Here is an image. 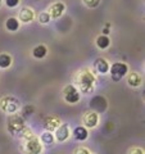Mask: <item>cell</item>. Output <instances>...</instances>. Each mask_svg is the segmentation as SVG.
<instances>
[{
  "label": "cell",
  "mask_w": 145,
  "mask_h": 154,
  "mask_svg": "<svg viewBox=\"0 0 145 154\" xmlns=\"http://www.w3.org/2000/svg\"><path fill=\"white\" fill-rule=\"evenodd\" d=\"M76 85L82 94H90L95 86V77L89 69H82L75 77Z\"/></svg>",
  "instance_id": "6da1fadb"
},
{
  "label": "cell",
  "mask_w": 145,
  "mask_h": 154,
  "mask_svg": "<svg viewBox=\"0 0 145 154\" xmlns=\"http://www.w3.org/2000/svg\"><path fill=\"white\" fill-rule=\"evenodd\" d=\"M7 127H8V131L11 134L17 135L26 127L25 118H23L22 116H19V114L13 113V114L9 116L8 119H7Z\"/></svg>",
  "instance_id": "7a4b0ae2"
},
{
  "label": "cell",
  "mask_w": 145,
  "mask_h": 154,
  "mask_svg": "<svg viewBox=\"0 0 145 154\" xmlns=\"http://www.w3.org/2000/svg\"><path fill=\"white\" fill-rule=\"evenodd\" d=\"M127 72H128V66L123 63V62H117V63H113L112 67H109V73L114 82H118V81L122 80L127 75Z\"/></svg>",
  "instance_id": "3957f363"
},
{
  "label": "cell",
  "mask_w": 145,
  "mask_h": 154,
  "mask_svg": "<svg viewBox=\"0 0 145 154\" xmlns=\"http://www.w3.org/2000/svg\"><path fill=\"white\" fill-rule=\"evenodd\" d=\"M0 108H2L3 112L8 114H13L19 109V100L14 98V96H4L0 100Z\"/></svg>",
  "instance_id": "277c9868"
},
{
  "label": "cell",
  "mask_w": 145,
  "mask_h": 154,
  "mask_svg": "<svg viewBox=\"0 0 145 154\" xmlns=\"http://www.w3.org/2000/svg\"><path fill=\"white\" fill-rule=\"evenodd\" d=\"M42 150V145L40 139L36 136H30L25 140V153L26 154H40Z\"/></svg>",
  "instance_id": "5b68a950"
},
{
  "label": "cell",
  "mask_w": 145,
  "mask_h": 154,
  "mask_svg": "<svg viewBox=\"0 0 145 154\" xmlns=\"http://www.w3.org/2000/svg\"><path fill=\"white\" fill-rule=\"evenodd\" d=\"M63 98L67 103L75 104L80 100V91L73 85H67L63 89Z\"/></svg>",
  "instance_id": "8992f818"
},
{
  "label": "cell",
  "mask_w": 145,
  "mask_h": 154,
  "mask_svg": "<svg viewBox=\"0 0 145 154\" xmlns=\"http://www.w3.org/2000/svg\"><path fill=\"white\" fill-rule=\"evenodd\" d=\"M107 107H108L107 99H105L104 96H101V95H96L90 100V108L93 109V112H95V113L105 112Z\"/></svg>",
  "instance_id": "52a82bcc"
},
{
  "label": "cell",
  "mask_w": 145,
  "mask_h": 154,
  "mask_svg": "<svg viewBox=\"0 0 145 154\" xmlns=\"http://www.w3.org/2000/svg\"><path fill=\"white\" fill-rule=\"evenodd\" d=\"M82 122H84L85 127L94 128V127L98 126V122H99V116H98V113L93 112V110H89V112H85V114L82 116Z\"/></svg>",
  "instance_id": "ba28073f"
},
{
  "label": "cell",
  "mask_w": 145,
  "mask_h": 154,
  "mask_svg": "<svg viewBox=\"0 0 145 154\" xmlns=\"http://www.w3.org/2000/svg\"><path fill=\"white\" fill-rule=\"evenodd\" d=\"M69 134L71 132H69L68 125L67 123H60L55 130V134H54L55 137L54 139H57V141H59V143H63L69 137Z\"/></svg>",
  "instance_id": "9c48e42d"
},
{
  "label": "cell",
  "mask_w": 145,
  "mask_h": 154,
  "mask_svg": "<svg viewBox=\"0 0 145 154\" xmlns=\"http://www.w3.org/2000/svg\"><path fill=\"white\" fill-rule=\"evenodd\" d=\"M64 11H66V5L63 3H55V4H53V5L49 8V16H50V18H59L62 14L64 13Z\"/></svg>",
  "instance_id": "30bf717a"
},
{
  "label": "cell",
  "mask_w": 145,
  "mask_h": 154,
  "mask_svg": "<svg viewBox=\"0 0 145 154\" xmlns=\"http://www.w3.org/2000/svg\"><path fill=\"white\" fill-rule=\"evenodd\" d=\"M94 69L100 75H105L107 72H109V63L104 58H98L94 62Z\"/></svg>",
  "instance_id": "8fae6325"
},
{
  "label": "cell",
  "mask_w": 145,
  "mask_h": 154,
  "mask_svg": "<svg viewBox=\"0 0 145 154\" xmlns=\"http://www.w3.org/2000/svg\"><path fill=\"white\" fill-rule=\"evenodd\" d=\"M33 17H35V13H33V11L31 8H27V7L22 8L21 11H19V13H18V18H19L18 21H21L23 23L31 22L33 19Z\"/></svg>",
  "instance_id": "7c38bea8"
},
{
  "label": "cell",
  "mask_w": 145,
  "mask_h": 154,
  "mask_svg": "<svg viewBox=\"0 0 145 154\" xmlns=\"http://www.w3.org/2000/svg\"><path fill=\"white\" fill-rule=\"evenodd\" d=\"M60 123H62V122H60L59 118L55 117V116H51V117H48V118L45 119V122H44V128L46 130V131L53 132V131H55L57 127L59 126Z\"/></svg>",
  "instance_id": "4fadbf2b"
},
{
  "label": "cell",
  "mask_w": 145,
  "mask_h": 154,
  "mask_svg": "<svg viewBox=\"0 0 145 154\" xmlns=\"http://www.w3.org/2000/svg\"><path fill=\"white\" fill-rule=\"evenodd\" d=\"M72 135H73L75 140L77 141H85L86 139H88L89 136V132H88V128H86L85 126H77L73 128V132H72Z\"/></svg>",
  "instance_id": "5bb4252c"
},
{
  "label": "cell",
  "mask_w": 145,
  "mask_h": 154,
  "mask_svg": "<svg viewBox=\"0 0 145 154\" xmlns=\"http://www.w3.org/2000/svg\"><path fill=\"white\" fill-rule=\"evenodd\" d=\"M141 82H143L141 76H140L137 72H132V73H130L127 77V84H128V86H131V88H137V86L141 85Z\"/></svg>",
  "instance_id": "9a60e30c"
},
{
  "label": "cell",
  "mask_w": 145,
  "mask_h": 154,
  "mask_svg": "<svg viewBox=\"0 0 145 154\" xmlns=\"http://www.w3.org/2000/svg\"><path fill=\"white\" fill-rule=\"evenodd\" d=\"M46 54H48V49L45 45H37L33 48V50H32V55H33V58H36V59H42Z\"/></svg>",
  "instance_id": "2e32d148"
},
{
  "label": "cell",
  "mask_w": 145,
  "mask_h": 154,
  "mask_svg": "<svg viewBox=\"0 0 145 154\" xmlns=\"http://www.w3.org/2000/svg\"><path fill=\"white\" fill-rule=\"evenodd\" d=\"M96 45H98L99 49H107V48L110 45V40L109 37L107 35H100L98 36V38H96Z\"/></svg>",
  "instance_id": "e0dca14e"
},
{
  "label": "cell",
  "mask_w": 145,
  "mask_h": 154,
  "mask_svg": "<svg viewBox=\"0 0 145 154\" xmlns=\"http://www.w3.org/2000/svg\"><path fill=\"white\" fill-rule=\"evenodd\" d=\"M5 27H7V30L8 31H17L18 28H19V21L17 18H14V17H11V18H8L7 19V22H5Z\"/></svg>",
  "instance_id": "ac0fdd59"
},
{
  "label": "cell",
  "mask_w": 145,
  "mask_h": 154,
  "mask_svg": "<svg viewBox=\"0 0 145 154\" xmlns=\"http://www.w3.org/2000/svg\"><path fill=\"white\" fill-rule=\"evenodd\" d=\"M12 66V57L9 54H0V68L5 69Z\"/></svg>",
  "instance_id": "d6986e66"
},
{
  "label": "cell",
  "mask_w": 145,
  "mask_h": 154,
  "mask_svg": "<svg viewBox=\"0 0 145 154\" xmlns=\"http://www.w3.org/2000/svg\"><path fill=\"white\" fill-rule=\"evenodd\" d=\"M54 134H51L50 131H45L41 134V141L42 144H46V145H53L54 144Z\"/></svg>",
  "instance_id": "ffe728a7"
},
{
  "label": "cell",
  "mask_w": 145,
  "mask_h": 154,
  "mask_svg": "<svg viewBox=\"0 0 145 154\" xmlns=\"http://www.w3.org/2000/svg\"><path fill=\"white\" fill-rule=\"evenodd\" d=\"M50 16H49V13L48 12H42L40 16H39V22L42 23V25H46V23H49L50 22Z\"/></svg>",
  "instance_id": "44dd1931"
},
{
  "label": "cell",
  "mask_w": 145,
  "mask_h": 154,
  "mask_svg": "<svg viewBox=\"0 0 145 154\" xmlns=\"http://www.w3.org/2000/svg\"><path fill=\"white\" fill-rule=\"evenodd\" d=\"M82 2L85 3L86 7H89V8H95V7L99 5L100 0H82Z\"/></svg>",
  "instance_id": "7402d4cb"
},
{
  "label": "cell",
  "mask_w": 145,
  "mask_h": 154,
  "mask_svg": "<svg viewBox=\"0 0 145 154\" xmlns=\"http://www.w3.org/2000/svg\"><path fill=\"white\" fill-rule=\"evenodd\" d=\"M75 154H90V152H89V149H88V148L80 146V148H77L76 150H75Z\"/></svg>",
  "instance_id": "603a6c76"
},
{
  "label": "cell",
  "mask_w": 145,
  "mask_h": 154,
  "mask_svg": "<svg viewBox=\"0 0 145 154\" xmlns=\"http://www.w3.org/2000/svg\"><path fill=\"white\" fill-rule=\"evenodd\" d=\"M5 4L9 8H16L19 4V0H5Z\"/></svg>",
  "instance_id": "cb8c5ba5"
},
{
  "label": "cell",
  "mask_w": 145,
  "mask_h": 154,
  "mask_svg": "<svg viewBox=\"0 0 145 154\" xmlns=\"http://www.w3.org/2000/svg\"><path fill=\"white\" fill-rule=\"evenodd\" d=\"M128 154H144V152L140 148H132V149H130Z\"/></svg>",
  "instance_id": "d4e9b609"
},
{
  "label": "cell",
  "mask_w": 145,
  "mask_h": 154,
  "mask_svg": "<svg viewBox=\"0 0 145 154\" xmlns=\"http://www.w3.org/2000/svg\"><path fill=\"white\" fill-rule=\"evenodd\" d=\"M32 110H33V108L31 107V105H27V107H25V109H23V116H22V117H25V116H28V114L32 112ZM31 114H32V113H31Z\"/></svg>",
  "instance_id": "484cf974"
},
{
  "label": "cell",
  "mask_w": 145,
  "mask_h": 154,
  "mask_svg": "<svg viewBox=\"0 0 145 154\" xmlns=\"http://www.w3.org/2000/svg\"><path fill=\"white\" fill-rule=\"evenodd\" d=\"M2 2H3V0H0V7H2Z\"/></svg>",
  "instance_id": "4316f807"
}]
</instances>
